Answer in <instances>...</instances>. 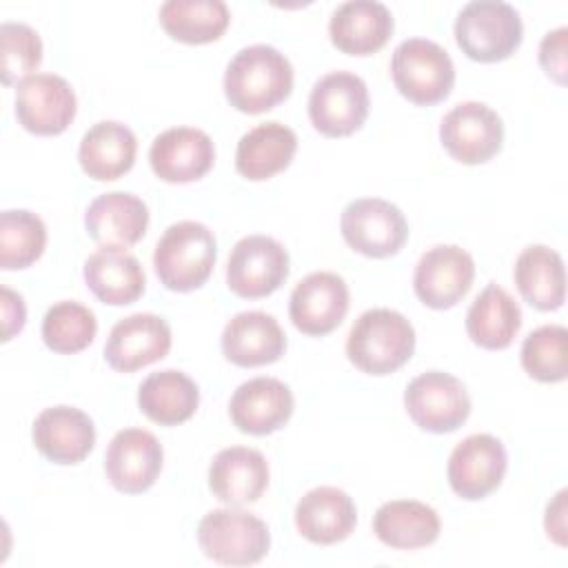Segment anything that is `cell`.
I'll return each mask as SVG.
<instances>
[{
	"label": "cell",
	"mask_w": 568,
	"mask_h": 568,
	"mask_svg": "<svg viewBox=\"0 0 568 568\" xmlns=\"http://www.w3.org/2000/svg\"><path fill=\"white\" fill-rule=\"evenodd\" d=\"M293 91V67L271 44L240 49L224 73V95L242 113L257 115L275 109Z\"/></svg>",
	"instance_id": "cell-1"
},
{
	"label": "cell",
	"mask_w": 568,
	"mask_h": 568,
	"mask_svg": "<svg viewBox=\"0 0 568 568\" xmlns=\"http://www.w3.org/2000/svg\"><path fill=\"white\" fill-rule=\"evenodd\" d=\"M415 353L413 324L393 308L364 311L351 326L346 355L368 375H390Z\"/></svg>",
	"instance_id": "cell-2"
},
{
	"label": "cell",
	"mask_w": 568,
	"mask_h": 568,
	"mask_svg": "<svg viewBox=\"0 0 568 568\" xmlns=\"http://www.w3.org/2000/svg\"><path fill=\"white\" fill-rule=\"evenodd\" d=\"M217 257L215 235L195 220L171 224L155 244L153 266L160 282L175 293L200 288L213 273Z\"/></svg>",
	"instance_id": "cell-3"
},
{
	"label": "cell",
	"mask_w": 568,
	"mask_h": 568,
	"mask_svg": "<svg viewBox=\"0 0 568 568\" xmlns=\"http://www.w3.org/2000/svg\"><path fill=\"white\" fill-rule=\"evenodd\" d=\"M524 24L519 11L501 0H473L455 18L459 49L477 62H499L521 44Z\"/></svg>",
	"instance_id": "cell-4"
},
{
	"label": "cell",
	"mask_w": 568,
	"mask_h": 568,
	"mask_svg": "<svg viewBox=\"0 0 568 568\" xmlns=\"http://www.w3.org/2000/svg\"><path fill=\"white\" fill-rule=\"evenodd\" d=\"M390 75L397 91L419 106L446 100L455 84V64L444 47L426 38L399 42L390 58Z\"/></svg>",
	"instance_id": "cell-5"
},
{
	"label": "cell",
	"mask_w": 568,
	"mask_h": 568,
	"mask_svg": "<svg viewBox=\"0 0 568 568\" xmlns=\"http://www.w3.org/2000/svg\"><path fill=\"white\" fill-rule=\"evenodd\" d=\"M202 552L222 566H251L264 559L271 546L268 526L253 513L217 508L202 517L197 526Z\"/></svg>",
	"instance_id": "cell-6"
},
{
	"label": "cell",
	"mask_w": 568,
	"mask_h": 568,
	"mask_svg": "<svg viewBox=\"0 0 568 568\" xmlns=\"http://www.w3.org/2000/svg\"><path fill=\"white\" fill-rule=\"evenodd\" d=\"M366 82L351 71H331L322 75L308 95L311 124L326 138H346L368 118Z\"/></svg>",
	"instance_id": "cell-7"
},
{
	"label": "cell",
	"mask_w": 568,
	"mask_h": 568,
	"mask_svg": "<svg viewBox=\"0 0 568 568\" xmlns=\"http://www.w3.org/2000/svg\"><path fill=\"white\" fill-rule=\"evenodd\" d=\"M339 231L353 251L375 260L399 253L408 240L404 213L382 197L348 202L339 217Z\"/></svg>",
	"instance_id": "cell-8"
},
{
	"label": "cell",
	"mask_w": 568,
	"mask_h": 568,
	"mask_svg": "<svg viewBox=\"0 0 568 568\" xmlns=\"http://www.w3.org/2000/svg\"><path fill=\"white\" fill-rule=\"evenodd\" d=\"M408 417L428 433H453L470 415V397L462 379L444 371H426L404 390Z\"/></svg>",
	"instance_id": "cell-9"
},
{
	"label": "cell",
	"mask_w": 568,
	"mask_h": 568,
	"mask_svg": "<svg viewBox=\"0 0 568 568\" xmlns=\"http://www.w3.org/2000/svg\"><path fill=\"white\" fill-rule=\"evenodd\" d=\"M288 277V253L268 235H246L235 242L226 264L229 288L244 300L275 293Z\"/></svg>",
	"instance_id": "cell-10"
},
{
	"label": "cell",
	"mask_w": 568,
	"mask_h": 568,
	"mask_svg": "<svg viewBox=\"0 0 568 568\" xmlns=\"http://www.w3.org/2000/svg\"><path fill=\"white\" fill-rule=\"evenodd\" d=\"M442 146L462 164H484L495 158L504 142V124L497 111L484 102L455 104L439 124Z\"/></svg>",
	"instance_id": "cell-11"
},
{
	"label": "cell",
	"mask_w": 568,
	"mask_h": 568,
	"mask_svg": "<svg viewBox=\"0 0 568 568\" xmlns=\"http://www.w3.org/2000/svg\"><path fill=\"white\" fill-rule=\"evenodd\" d=\"M506 466L508 457L504 444L488 433H475L453 448L446 477L457 497L477 501L497 490Z\"/></svg>",
	"instance_id": "cell-12"
},
{
	"label": "cell",
	"mask_w": 568,
	"mask_h": 568,
	"mask_svg": "<svg viewBox=\"0 0 568 568\" xmlns=\"http://www.w3.org/2000/svg\"><path fill=\"white\" fill-rule=\"evenodd\" d=\"M78 111L71 84L55 73H33L16 84V118L29 133L58 135Z\"/></svg>",
	"instance_id": "cell-13"
},
{
	"label": "cell",
	"mask_w": 568,
	"mask_h": 568,
	"mask_svg": "<svg viewBox=\"0 0 568 568\" xmlns=\"http://www.w3.org/2000/svg\"><path fill=\"white\" fill-rule=\"evenodd\" d=\"M475 262L457 244L428 248L413 273V288L422 304L444 311L455 306L473 286Z\"/></svg>",
	"instance_id": "cell-14"
},
{
	"label": "cell",
	"mask_w": 568,
	"mask_h": 568,
	"mask_svg": "<svg viewBox=\"0 0 568 568\" xmlns=\"http://www.w3.org/2000/svg\"><path fill=\"white\" fill-rule=\"evenodd\" d=\"M162 462V444L153 433L144 428H122L109 442L104 473L115 490L138 495L155 484Z\"/></svg>",
	"instance_id": "cell-15"
},
{
	"label": "cell",
	"mask_w": 568,
	"mask_h": 568,
	"mask_svg": "<svg viewBox=\"0 0 568 568\" xmlns=\"http://www.w3.org/2000/svg\"><path fill=\"white\" fill-rule=\"evenodd\" d=\"M348 286L331 271L306 275L291 293L288 315L297 331L311 337L333 333L348 313Z\"/></svg>",
	"instance_id": "cell-16"
},
{
	"label": "cell",
	"mask_w": 568,
	"mask_h": 568,
	"mask_svg": "<svg viewBox=\"0 0 568 568\" xmlns=\"http://www.w3.org/2000/svg\"><path fill=\"white\" fill-rule=\"evenodd\" d=\"M171 351V328L164 317L153 313H135L113 324L104 359L118 373H133L160 362Z\"/></svg>",
	"instance_id": "cell-17"
},
{
	"label": "cell",
	"mask_w": 568,
	"mask_h": 568,
	"mask_svg": "<svg viewBox=\"0 0 568 568\" xmlns=\"http://www.w3.org/2000/svg\"><path fill=\"white\" fill-rule=\"evenodd\" d=\"M149 162L162 182L186 184L202 180L211 171L215 162V146L202 129L173 126L153 140Z\"/></svg>",
	"instance_id": "cell-18"
},
{
	"label": "cell",
	"mask_w": 568,
	"mask_h": 568,
	"mask_svg": "<svg viewBox=\"0 0 568 568\" xmlns=\"http://www.w3.org/2000/svg\"><path fill=\"white\" fill-rule=\"evenodd\" d=\"M293 393L275 377H253L235 388L229 402L231 422L248 435L280 430L293 415Z\"/></svg>",
	"instance_id": "cell-19"
},
{
	"label": "cell",
	"mask_w": 568,
	"mask_h": 568,
	"mask_svg": "<svg viewBox=\"0 0 568 568\" xmlns=\"http://www.w3.org/2000/svg\"><path fill=\"white\" fill-rule=\"evenodd\" d=\"M31 437L42 457L53 464H80L95 444L91 417L75 406L44 408L31 428Z\"/></svg>",
	"instance_id": "cell-20"
},
{
	"label": "cell",
	"mask_w": 568,
	"mask_h": 568,
	"mask_svg": "<svg viewBox=\"0 0 568 568\" xmlns=\"http://www.w3.org/2000/svg\"><path fill=\"white\" fill-rule=\"evenodd\" d=\"M224 357L242 368L277 362L286 351V335L277 320L264 311H244L231 317L222 331Z\"/></svg>",
	"instance_id": "cell-21"
},
{
	"label": "cell",
	"mask_w": 568,
	"mask_h": 568,
	"mask_svg": "<svg viewBox=\"0 0 568 568\" xmlns=\"http://www.w3.org/2000/svg\"><path fill=\"white\" fill-rule=\"evenodd\" d=\"M149 226L146 204L124 191L98 195L84 213V229L93 242L109 248H126L138 244Z\"/></svg>",
	"instance_id": "cell-22"
},
{
	"label": "cell",
	"mask_w": 568,
	"mask_h": 568,
	"mask_svg": "<svg viewBox=\"0 0 568 568\" xmlns=\"http://www.w3.org/2000/svg\"><path fill=\"white\" fill-rule=\"evenodd\" d=\"M268 486L266 457L248 446L222 448L209 466L211 493L229 506L257 501Z\"/></svg>",
	"instance_id": "cell-23"
},
{
	"label": "cell",
	"mask_w": 568,
	"mask_h": 568,
	"mask_svg": "<svg viewBox=\"0 0 568 568\" xmlns=\"http://www.w3.org/2000/svg\"><path fill=\"white\" fill-rule=\"evenodd\" d=\"M393 13L377 0H351L339 4L328 22L331 42L348 55H371L393 36Z\"/></svg>",
	"instance_id": "cell-24"
},
{
	"label": "cell",
	"mask_w": 568,
	"mask_h": 568,
	"mask_svg": "<svg viewBox=\"0 0 568 568\" xmlns=\"http://www.w3.org/2000/svg\"><path fill=\"white\" fill-rule=\"evenodd\" d=\"M357 524V510L348 493L335 486L308 490L295 506V526L304 539L320 546L344 541Z\"/></svg>",
	"instance_id": "cell-25"
},
{
	"label": "cell",
	"mask_w": 568,
	"mask_h": 568,
	"mask_svg": "<svg viewBox=\"0 0 568 568\" xmlns=\"http://www.w3.org/2000/svg\"><path fill=\"white\" fill-rule=\"evenodd\" d=\"M138 153L135 133L115 120L93 124L80 140L78 160L82 171L98 180L111 182L131 171Z\"/></svg>",
	"instance_id": "cell-26"
},
{
	"label": "cell",
	"mask_w": 568,
	"mask_h": 568,
	"mask_svg": "<svg viewBox=\"0 0 568 568\" xmlns=\"http://www.w3.org/2000/svg\"><path fill=\"white\" fill-rule=\"evenodd\" d=\"M84 282L104 304H133L144 293V268L135 255L124 248L100 246L84 262Z\"/></svg>",
	"instance_id": "cell-27"
},
{
	"label": "cell",
	"mask_w": 568,
	"mask_h": 568,
	"mask_svg": "<svg viewBox=\"0 0 568 568\" xmlns=\"http://www.w3.org/2000/svg\"><path fill=\"white\" fill-rule=\"evenodd\" d=\"M297 151V135L282 122H264L246 131L235 149V169L242 178L262 182L284 171Z\"/></svg>",
	"instance_id": "cell-28"
},
{
	"label": "cell",
	"mask_w": 568,
	"mask_h": 568,
	"mask_svg": "<svg viewBox=\"0 0 568 568\" xmlns=\"http://www.w3.org/2000/svg\"><path fill=\"white\" fill-rule=\"evenodd\" d=\"M442 530L439 515L417 499H393L373 515L375 537L397 550H415L437 541Z\"/></svg>",
	"instance_id": "cell-29"
},
{
	"label": "cell",
	"mask_w": 568,
	"mask_h": 568,
	"mask_svg": "<svg viewBox=\"0 0 568 568\" xmlns=\"http://www.w3.org/2000/svg\"><path fill=\"white\" fill-rule=\"evenodd\" d=\"M521 328V308L513 295L490 282L466 313V333L473 344L488 351H504Z\"/></svg>",
	"instance_id": "cell-30"
},
{
	"label": "cell",
	"mask_w": 568,
	"mask_h": 568,
	"mask_svg": "<svg viewBox=\"0 0 568 568\" xmlns=\"http://www.w3.org/2000/svg\"><path fill=\"white\" fill-rule=\"evenodd\" d=\"M519 295L539 311H557L566 300V271L557 251L532 244L526 246L513 268Z\"/></svg>",
	"instance_id": "cell-31"
},
{
	"label": "cell",
	"mask_w": 568,
	"mask_h": 568,
	"mask_svg": "<svg viewBox=\"0 0 568 568\" xmlns=\"http://www.w3.org/2000/svg\"><path fill=\"white\" fill-rule=\"evenodd\" d=\"M200 404L197 384L182 371L151 373L138 388L140 410L160 426H178L193 417Z\"/></svg>",
	"instance_id": "cell-32"
},
{
	"label": "cell",
	"mask_w": 568,
	"mask_h": 568,
	"mask_svg": "<svg viewBox=\"0 0 568 568\" xmlns=\"http://www.w3.org/2000/svg\"><path fill=\"white\" fill-rule=\"evenodd\" d=\"M231 22L222 0H166L160 7L162 29L180 42L206 44L217 40Z\"/></svg>",
	"instance_id": "cell-33"
},
{
	"label": "cell",
	"mask_w": 568,
	"mask_h": 568,
	"mask_svg": "<svg viewBox=\"0 0 568 568\" xmlns=\"http://www.w3.org/2000/svg\"><path fill=\"white\" fill-rule=\"evenodd\" d=\"M47 246L44 222L24 209H9L0 215V268H27Z\"/></svg>",
	"instance_id": "cell-34"
},
{
	"label": "cell",
	"mask_w": 568,
	"mask_h": 568,
	"mask_svg": "<svg viewBox=\"0 0 568 568\" xmlns=\"http://www.w3.org/2000/svg\"><path fill=\"white\" fill-rule=\"evenodd\" d=\"M98 333V320L93 311L80 302H55L42 317V339L47 348L60 355H73L84 351Z\"/></svg>",
	"instance_id": "cell-35"
},
{
	"label": "cell",
	"mask_w": 568,
	"mask_h": 568,
	"mask_svg": "<svg viewBox=\"0 0 568 568\" xmlns=\"http://www.w3.org/2000/svg\"><path fill=\"white\" fill-rule=\"evenodd\" d=\"M521 366L537 382H564L568 375V331L559 324L535 328L521 344Z\"/></svg>",
	"instance_id": "cell-36"
},
{
	"label": "cell",
	"mask_w": 568,
	"mask_h": 568,
	"mask_svg": "<svg viewBox=\"0 0 568 568\" xmlns=\"http://www.w3.org/2000/svg\"><path fill=\"white\" fill-rule=\"evenodd\" d=\"M0 55H2V84L11 87L33 75L42 62V40L36 29L24 22H2L0 24Z\"/></svg>",
	"instance_id": "cell-37"
},
{
	"label": "cell",
	"mask_w": 568,
	"mask_h": 568,
	"mask_svg": "<svg viewBox=\"0 0 568 568\" xmlns=\"http://www.w3.org/2000/svg\"><path fill=\"white\" fill-rule=\"evenodd\" d=\"M566 27L548 31L539 44V64L557 84H566Z\"/></svg>",
	"instance_id": "cell-38"
},
{
	"label": "cell",
	"mask_w": 568,
	"mask_h": 568,
	"mask_svg": "<svg viewBox=\"0 0 568 568\" xmlns=\"http://www.w3.org/2000/svg\"><path fill=\"white\" fill-rule=\"evenodd\" d=\"M27 320L24 302L18 293L2 286V342H9L16 333L22 331Z\"/></svg>",
	"instance_id": "cell-39"
},
{
	"label": "cell",
	"mask_w": 568,
	"mask_h": 568,
	"mask_svg": "<svg viewBox=\"0 0 568 568\" xmlns=\"http://www.w3.org/2000/svg\"><path fill=\"white\" fill-rule=\"evenodd\" d=\"M566 490H559L555 499L546 508V532L552 537L559 546H566Z\"/></svg>",
	"instance_id": "cell-40"
}]
</instances>
